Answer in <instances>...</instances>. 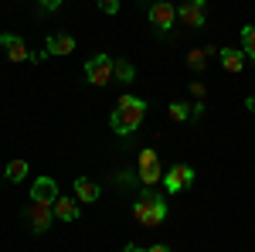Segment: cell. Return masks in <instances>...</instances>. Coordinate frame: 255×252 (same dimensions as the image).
<instances>
[{"mask_svg":"<svg viewBox=\"0 0 255 252\" xmlns=\"http://www.w3.org/2000/svg\"><path fill=\"white\" fill-rule=\"evenodd\" d=\"M44 51H48V55H72V51H75V38H72V34H48Z\"/></svg>","mask_w":255,"mask_h":252,"instance_id":"12","label":"cell"},{"mask_svg":"<svg viewBox=\"0 0 255 252\" xmlns=\"http://www.w3.org/2000/svg\"><path fill=\"white\" fill-rule=\"evenodd\" d=\"M136 177L143 188H153L157 181H163V167H160V157L153 147L139 150V164H136Z\"/></svg>","mask_w":255,"mask_h":252,"instance_id":"4","label":"cell"},{"mask_svg":"<svg viewBox=\"0 0 255 252\" xmlns=\"http://www.w3.org/2000/svg\"><path fill=\"white\" fill-rule=\"evenodd\" d=\"M221 65H225V72H242V68H245L242 48H225V51H221Z\"/></svg>","mask_w":255,"mask_h":252,"instance_id":"14","label":"cell"},{"mask_svg":"<svg viewBox=\"0 0 255 252\" xmlns=\"http://www.w3.org/2000/svg\"><path fill=\"white\" fill-rule=\"evenodd\" d=\"M177 20L184 27H204V0H187L184 7H177Z\"/></svg>","mask_w":255,"mask_h":252,"instance_id":"9","label":"cell"},{"mask_svg":"<svg viewBox=\"0 0 255 252\" xmlns=\"http://www.w3.org/2000/svg\"><path fill=\"white\" fill-rule=\"evenodd\" d=\"M133 218H136L143 229L163 225V218H167V194L153 191V188H143L139 198L133 201Z\"/></svg>","mask_w":255,"mask_h":252,"instance_id":"2","label":"cell"},{"mask_svg":"<svg viewBox=\"0 0 255 252\" xmlns=\"http://www.w3.org/2000/svg\"><path fill=\"white\" fill-rule=\"evenodd\" d=\"M191 92L197 96V102H204V82H191Z\"/></svg>","mask_w":255,"mask_h":252,"instance_id":"22","label":"cell"},{"mask_svg":"<svg viewBox=\"0 0 255 252\" xmlns=\"http://www.w3.org/2000/svg\"><path fill=\"white\" fill-rule=\"evenodd\" d=\"M170 116H174L177 123H187V119H191V106H187V102H170Z\"/></svg>","mask_w":255,"mask_h":252,"instance_id":"19","label":"cell"},{"mask_svg":"<svg viewBox=\"0 0 255 252\" xmlns=\"http://www.w3.org/2000/svg\"><path fill=\"white\" fill-rule=\"evenodd\" d=\"M24 218H27V225H31V232H48L51 229V222H55V212H51V205H27V212H24Z\"/></svg>","mask_w":255,"mask_h":252,"instance_id":"6","label":"cell"},{"mask_svg":"<svg viewBox=\"0 0 255 252\" xmlns=\"http://www.w3.org/2000/svg\"><path fill=\"white\" fill-rule=\"evenodd\" d=\"M0 48L7 51L10 61H27L31 58V51H27V44H24L20 34H0Z\"/></svg>","mask_w":255,"mask_h":252,"instance_id":"10","label":"cell"},{"mask_svg":"<svg viewBox=\"0 0 255 252\" xmlns=\"http://www.w3.org/2000/svg\"><path fill=\"white\" fill-rule=\"evenodd\" d=\"M99 7H102V10H106V14H119V3H116V0H102V3H99Z\"/></svg>","mask_w":255,"mask_h":252,"instance_id":"21","label":"cell"},{"mask_svg":"<svg viewBox=\"0 0 255 252\" xmlns=\"http://www.w3.org/2000/svg\"><path fill=\"white\" fill-rule=\"evenodd\" d=\"M123 252H146V249H143V246H126Z\"/></svg>","mask_w":255,"mask_h":252,"instance_id":"27","label":"cell"},{"mask_svg":"<svg viewBox=\"0 0 255 252\" xmlns=\"http://www.w3.org/2000/svg\"><path fill=\"white\" fill-rule=\"evenodd\" d=\"M245 109H252V113H255V96H249V99H245Z\"/></svg>","mask_w":255,"mask_h":252,"instance_id":"26","label":"cell"},{"mask_svg":"<svg viewBox=\"0 0 255 252\" xmlns=\"http://www.w3.org/2000/svg\"><path fill=\"white\" fill-rule=\"evenodd\" d=\"M61 3L58 0H44V3H38V14H51V10H58Z\"/></svg>","mask_w":255,"mask_h":252,"instance_id":"20","label":"cell"},{"mask_svg":"<svg viewBox=\"0 0 255 252\" xmlns=\"http://www.w3.org/2000/svg\"><path fill=\"white\" fill-rule=\"evenodd\" d=\"M204 116V102H194V106H191V119H201Z\"/></svg>","mask_w":255,"mask_h":252,"instance_id":"23","label":"cell"},{"mask_svg":"<svg viewBox=\"0 0 255 252\" xmlns=\"http://www.w3.org/2000/svg\"><path fill=\"white\" fill-rule=\"evenodd\" d=\"M204 65H208V55H204V48H194V51L187 55V68H191V72H204Z\"/></svg>","mask_w":255,"mask_h":252,"instance_id":"17","label":"cell"},{"mask_svg":"<svg viewBox=\"0 0 255 252\" xmlns=\"http://www.w3.org/2000/svg\"><path fill=\"white\" fill-rule=\"evenodd\" d=\"M58 201V184L51 177H38L31 184V205H55Z\"/></svg>","mask_w":255,"mask_h":252,"instance_id":"8","label":"cell"},{"mask_svg":"<svg viewBox=\"0 0 255 252\" xmlns=\"http://www.w3.org/2000/svg\"><path fill=\"white\" fill-rule=\"evenodd\" d=\"M51 212H55V222H75L79 218V201L68 198V194H58V201L51 205Z\"/></svg>","mask_w":255,"mask_h":252,"instance_id":"11","label":"cell"},{"mask_svg":"<svg viewBox=\"0 0 255 252\" xmlns=\"http://www.w3.org/2000/svg\"><path fill=\"white\" fill-rule=\"evenodd\" d=\"M146 17H150V24L157 27L160 34H167V31L174 27V20H177V7L174 3H153V7L146 10Z\"/></svg>","mask_w":255,"mask_h":252,"instance_id":"7","label":"cell"},{"mask_svg":"<svg viewBox=\"0 0 255 252\" xmlns=\"http://www.w3.org/2000/svg\"><path fill=\"white\" fill-rule=\"evenodd\" d=\"M242 55L245 58H255V24H245L242 27Z\"/></svg>","mask_w":255,"mask_h":252,"instance_id":"16","label":"cell"},{"mask_svg":"<svg viewBox=\"0 0 255 252\" xmlns=\"http://www.w3.org/2000/svg\"><path fill=\"white\" fill-rule=\"evenodd\" d=\"M99 184L92 181V177H79L75 181V201H85V205H92V201H99Z\"/></svg>","mask_w":255,"mask_h":252,"instance_id":"13","label":"cell"},{"mask_svg":"<svg viewBox=\"0 0 255 252\" xmlns=\"http://www.w3.org/2000/svg\"><path fill=\"white\" fill-rule=\"evenodd\" d=\"M27 171H31V167H27V160H10V164L3 167V177H7L10 184H17V181L27 177Z\"/></svg>","mask_w":255,"mask_h":252,"instance_id":"15","label":"cell"},{"mask_svg":"<svg viewBox=\"0 0 255 252\" xmlns=\"http://www.w3.org/2000/svg\"><path fill=\"white\" fill-rule=\"evenodd\" d=\"M116 78H119V82H133V78H136V68H133L129 61L119 58V61H116Z\"/></svg>","mask_w":255,"mask_h":252,"instance_id":"18","label":"cell"},{"mask_svg":"<svg viewBox=\"0 0 255 252\" xmlns=\"http://www.w3.org/2000/svg\"><path fill=\"white\" fill-rule=\"evenodd\" d=\"M143 116H146V99L126 92V96H119L116 109H113V116H109V126H113L116 136H129L133 130H139Z\"/></svg>","mask_w":255,"mask_h":252,"instance_id":"1","label":"cell"},{"mask_svg":"<svg viewBox=\"0 0 255 252\" xmlns=\"http://www.w3.org/2000/svg\"><path fill=\"white\" fill-rule=\"evenodd\" d=\"M44 58H48V51H31V58H27V61H34V65H38V61H44Z\"/></svg>","mask_w":255,"mask_h":252,"instance_id":"24","label":"cell"},{"mask_svg":"<svg viewBox=\"0 0 255 252\" xmlns=\"http://www.w3.org/2000/svg\"><path fill=\"white\" fill-rule=\"evenodd\" d=\"M191 184H194V167H191V164H174V167L163 174V188H167V194L187 191Z\"/></svg>","mask_w":255,"mask_h":252,"instance_id":"5","label":"cell"},{"mask_svg":"<svg viewBox=\"0 0 255 252\" xmlns=\"http://www.w3.org/2000/svg\"><path fill=\"white\" fill-rule=\"evenodd\" d=\"M146 252H174L170 246H146Z\"/></svg>","mask_w":255,"mask_h":252,"instance_id":"25","label":"cell"},{"mask_svg":"<svg viewBox=\"0 0 255 252\" xmlns=\"http://www.w3.org/2000/svg\"><path fill=\"white\" fill-rule=\"evenodd\" d=\"M85 78L102 89V85H109L113 78H116V58L113 55H92V58L85 61Z\"/></svg>","mask_w":255,"mask_h":252,"instance_id":"3","label":"cell"}]
</instances>
